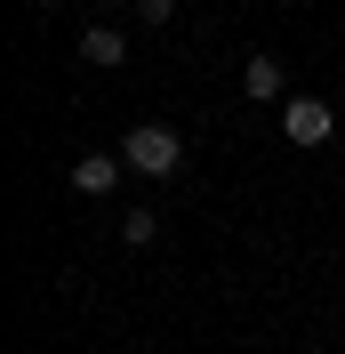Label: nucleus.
<instances>
[{
    "instance_id": "f257e3e1",
    "label": "nucleus",
    "mask_w": 345,
    "mask_h": 354,
    "mask_svg": "<svg viewBox=\"0 0 345 354\" xmlns=\"http://www.w3.org/2000/svg\"><path fill=\"white\" fill-rule=\"evenodd\" d=\"M121 161H129L137 177H177L185 169V145H177V129H161V121H137V129L121 137Z\"/></svg>"
},
{
    "instance_id": "f03ea898",
    "label": "nucleus",
    "mask_w": 345,
    "mask_h": 354,
    "mask_svg": "<svg viewBox=\"0 0 345 354\" xmlns=\"http://www.w3.org/2000/svg\"><path fill=\"white\" fill-rule=\"evenodd\" d=\"M281 129H289V145H329L337 113H329L322 97H289V105H281Z\"/></svg>"
},
{
    "instance_id": "7ed1b4c3",
    "label": "nucleus",
    "mask_w": 345,
    "mask_h": 354,
    "mask_svg": "<svg viewBox=\"0 0 345 354\" xmlns=\"http://www.w3.org/2000/svg\"><path fill=\"white\" fill-rule=\"evenodd\" d=\"M241 97H257V105L289 97V73H281V57H249V65H241Z\"/></svg>"
},
{
    "instance_id": "20e7f679",
    "label": "nucleus",
    "mask_w": 345,
    "mask_h": 354,
    "mask_svg": "<svg viewBox=\"0 0 345 354\" xmlns=\"http://www.w3.org/2000/svg\"><path fill=\"white\" fill-rule=\"evenodd\" d=\"M121 169H129L121 153H81V161H72V185H81V194H112Z\"/></svg>"
},
{
    "instance_id": "39448f33",
    "label": "nucleus",
    "mask_w": 345,
    "mask_h": 354,
    "mask_svg": "<svg viewBox=\"0 0 345 354\" xmlns=\"http://www.w3.org/2000/svg\"><path fill=\"white\" fill-rule=\"evenodd\" d=\"M81 57H88V65H129V32H121V24H88Z\"/></svg>"
},
{
    "instance_id": "423d86ee",
    "label": "nucleus",
    "mask_w": 345,
    "mask_h": 354,
    "mask_svg": "<svg viewBox=\"0 0 345 354\" xmlns=\"http://www.w3.org/2000/svg\"><path fill=\"white\" fill-rule=\"evenodd\" d=\"M152 234H161V209H129L121 218V242H152Z\"/></svg>"
},
{
    "instance_id": "0eeeda50",
    "label": "nucleus",
    "mask_w": 345,
    "mask_h": 354,
    "mask_svg": "<svg viewBox=\"0 0 345 354\" xmlns=\"http://www.w3.org/2000/svg\"><path fill=\"white\" fill-rule=\"evenodd\" d=\"M137 17H145V24H169V17H177V0H137Z\"/></svg>"
}]
</instances>
